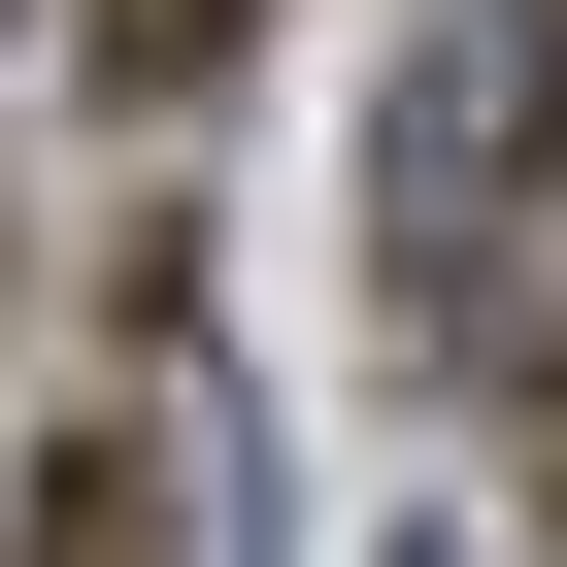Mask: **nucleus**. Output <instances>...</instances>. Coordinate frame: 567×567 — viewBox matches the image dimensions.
I'll return each instance as SVG.
<instances>
[{"label": "nucleus", "instance_id": "obj_4", "mask_svg": "<svg viewBox=\"0 0 567 567\" xmlns=\"http://www.w3.org/2000/svg\"><path fill=\"white\" fill-rule=\"evenodd\" d=\"M534 434H567V368H534Z\"/></svg>", "mask_w": 567, "mask_h": 567}, {"label": "nucleus", "instance_id": "obj_1", "mask_svg": "<svg viewBox=\"0 0 567 567\" xmlns=\"http://www.w3.org/2000/svg\"><path fill=\"white\" fill-rule=\"evenodd\" d=\"M368 267H401V334L434 368H567V0H501V34H434L401 68V134H368Z\"/></svg>", "mask_w": 567, "mask_h": 567}, {"label": "nucleus", "instance_id": "obj_3", "mask_svg": "<svg viewBox=\"0 0 567 567\" xmlns=\"http://www.w3.org/2000/svg\"><path fill=\"white\" fill-rule=\"evenodd\" d=\"M68 68H101V101H234V68H267V0H68Z\"/></svg>", "mask_w": 567, "mask_h": 567}, {"label": "nucleus", "instance_id": "obj_2", "mask_svg": "<svg viewBox=\"0 0 567 567\" xmlns=\"http://www.w3.org/2000/svg\"><path fill=\"white\" fill-rule=\"evenodd\" d=\"M34 567H200V401H68V467H34Z\"/></svg>", "mask_w": 567, "mask_h": 567}]
</instances>
